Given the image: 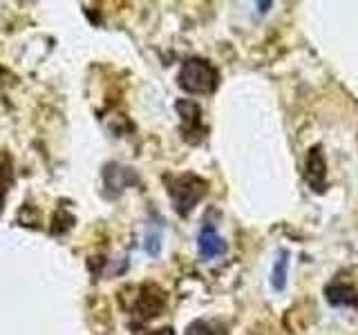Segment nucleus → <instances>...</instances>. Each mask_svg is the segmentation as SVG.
<instances>
[{
    "mask_svg": "<svg viewBox=\"0 0 358 335\" xmlns=\"http://www.w3.org/2000/svg\"><path fill=\"white\" fill-rule=\"evenodd\" d=\"M220 74L204 59H188L179 70V85L188 94H208L217 87Z\"/></svg>",
    "mask_w": 358,
    "mask_h": 335,
    "instance_id": "f257e3e1",
    "label": "nucleus"
},
{
    "mask_svg": "<svg viewBox=\"0 0 358 335\" xmlns=\"http://www.w3.org/2000/svg\"><path fill=\"white\" fill-rule=\"evenodd\" d=\"M206 188L208 184L197 174L177 177L175 181H171V197H173L175 210L182 217L190 215V210L197 206V201L206 195Z\"/></svg>",
    "mask_w": 358,
    "mask_h": 335,
    "instance_id": "f03ea898",
    "label": "nucleus"
},
{
    "mask_svg": "<svg viewBox=\"0 0 358 335\" xmlns=\"http://www.w3.org/2000/svg\"><path fill=\"white\" fill-rule=\"evenodd\" d=\"M164 304H166L164 290L148 284V286L141 288V293L137 297V304H134V313H137L141 320H152L162 313Z\"/></svg>",
    "mask_w": 358,
    "mask_h": 335,
    "instance_id": "7ed1b4c3",
    "label": "nucleus"
},
{
    "mask_svg": "<svg viewBox=\"0 0 358 335\" xmlns=\"http://www.w3.org/2000/svg\"><path fill=\"white\" fill-rule=\"evenodd\" d=\"M307 181L316 193H324L327 188V163L318 145H313L307 154Z\"/></svg>",
    "mask_w": 358,
    "mask_h": 335,
    "instance_id": "20e7f679",
    "label": "nucleus"
},
{
    "mask_svg": "<svg viewBox=\"0 0 358 335\" xmlns=\"http://www.w3.org/2000/svg\"><path fill=\"white\" fill-rule=\"evenodd\" d=\"M197 246H199V255L204 257V260H213V257L227 253V244H224V239L215 232V228H213L210 223H206V226L199 230Z\"/></svg>",
    "mask_w": 358,
    "mask_h": 335,
    "instance_id": "39448f33",
    "label": "nucleus"
},
{
    "mask_svg": "<svg viewBox=\"0 0 358 335\" xmlns=\"http://www.w3.org/2000/svg\"><path fill=\"white\" fill-rule=\"evenodd\" d=\"M324 297L331 306H358V293L352 284L334 282L324 288Z\"/></svg>",
    "mask_w": 358,
    "mask_h": 335,
    "instance_id": "423d86ee",
    "label": "nucleus"
},
{
    "mask_svg": "<svg viewBox=\"0 0 358 335\" xmlns=\"http://www.w3.org/2000/svg\"><path fill=\"white\" fill-rule=\"evenodd\" d=\"M177 112L182 114V121H184V134H186V139H190V134H199L201 110L195 103H190V100H179V103H177Z\"/></svg>",
    "mask_w": 358,
    "mask_h": 335,
    "instance_id": "0eeeda50",
    "label": "nucleus"
},
{
    "mask_svg": "<svg viewBox=\"0 0 358 335\" xmlns=\"http://www.w3.org/2000/svg\"><path fill=\"white\" fill-rule=\"evenodd\" d=\"M289 253L287 251H280V257L273 266V277H271V284L275 290H282L285 288V282H287V264H289Z\"/></svg>",
    "mask_w": 358,
    "mask_h": 335,
    "instance_id": "6e6552de",
    "label": "nucleus"
},
{
    "mask_svg": "<svg viewBox=\"0 0 358 335\" xmlns=\"http://www.w3.org/2000/svg\"><path fill=\"white\" fill-rule=\"evenodd\" d=\"M186 335H213V331H210V327H208L206 322L195 320V322H190V324H188Z\"/></svg>",
    "mask_w": 358,
    "mask_h": 335,
    "instance_id": "1a4fd4ad",
    "label": "nucleus"
},
{
    "mask_svg": "<svg viewBox=\"0 0 358 335\" xmlns=\"http://www.w3.org/2000/svg\"><path fill=\"white\" fill-rule=\"evenodd\" d=\"M145 335H175V331L171 327H166V329H157V331H148Z\"/></svg>",
    "mask_w": 358,
    "mask_h": 335,
    "instance_id": "9d476101",
    "label": "nucleus"
},
{
    "mask_svg": "<svg viewBox=\"0 0 358 335\" xmlns=\"http://www.w3.org/2000/svg\"><path fill=\"white\" fill-rule=\"evenodd\" d=\"M0 212H3V197H0Z\"/></svg>",
    "mask_w": 358,
    "mask_h": 335,
    "instance_id": "9b49d317",
    "label": "nucleus"
}]
</instances>
